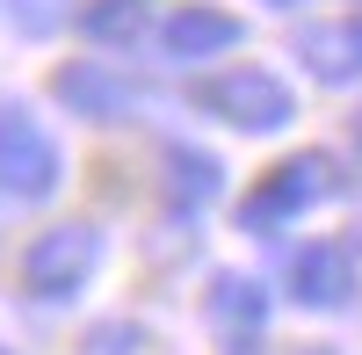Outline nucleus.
<instances>
[{
	"mask_svg": "<svg viewBox=\"0 0 362 355\" xmlns=\"http://www.w3.org/2000/svg\"><path fill=\"white\" fill-rule=\"evenodd\" d=\"M203 109H225L232 124H247V131H276L290 116V87L276 73H261V66H239V73L203 87Z\"/></svg>",
	"mask_w": 362,
	"mask_h": 355,
	"instance_id": "3",
	"label": "nucleus"
},
{
	"mask_svg": "<svg viewBox=\"0 0 362 355\" xmlns=\"http://www.w3.org/2000/svg\"><path fill=\"white\" fill-rule=\"evenodd\" d=\"M0 355H8V348H0Z\"/></svg>",
	"mask_w": 362,
	"mask_h": 355,
	"instance_id": "10",
	"label": "nucleus"
},
{
	"mask_svg": "<svg viewBox=\"0 0 362 355\" xmlns=\"http://www.w3.org/2000/svg\"><path fill=\"white\" fill-rule=\"evenodd\" d=\"M297 283H312L305 298H319V305H334V298H341V254H326V247H312L305 261H297Z\"/></svg>",
	"mask_w": 362,
	"mask_h": 355,
	"instance_id": "8",
	"label": "nucleus"
},
{
	"mask_svg": "<svg viewBox=\"0 0 362 355\" xmlns=\"http://www.w3.org/2000/svg\"><path fill=\"white\" fill-rule=\"evenodd\" d=\"M167 51L174 58H210V51H225V44H239V22L232 15H218V8H181L167 29Z\"/></svg>",
	"mask_w": 362,
	"mask_h": 355,
	"instance_id": "5",
	"label": "nucleus"
},
{
	"mask_svg": "<svg viewBox=\"0 0 362 355\" xmlns=\"http://www.w3.org/2000/svg\"><path fill=\"white\" fill-rule=\"evenodd\" d=\"M174 189L203 203L210 189H218V160H203V153H174Z\"/></svg>",
	"mask_w": 362,
	"mask_h": 355,
	"instance_id": "9",
	"label": "nucleus"
},
{
	"mask_svg": "<svg viewBox=\"0 0 362 355\" xmlns=\"http://www.w3.org/2000/svg\"><path fill=\"white\" fill-rule=\"evenodd\" d=\"M95 254H102V240L87 225H58V232H44V240L22 254V276H29L37 298H66V290L95 269Z\"/></svg>",
	"mask_w": 362,
	"mask_h": 355,
	"instance_id": "2",
	"label": "nucleus"
},
{
	"mask_svg": "<svg viewBox=\"0 0 362 355\" xmlns=\"http://www.w3.org/2000/svg\"><path fill=\"white\" fill-rule=\"evenodd\" d=\"M305 51H312V66H319L326 80H348V73L362 66V58H348V51H362V37H348V29H312Z\"/></svg>",
	"mask_w": 362,
	"mask_h": 355,
	"instance_id": "7",
	"label": "nucleus"
},
{
	"mask_svg": "<svg viewBox=\"0 0 362 355\" xmlns=\"http://www.w3.org/2000/svg\"><path fill=\"white\" fill-rule=\"evenodd\" d=\"M58 95H66L80 116H124L138 102L131 80H116L109 66H66V73H58Z\"/></svg>",
	"mask_w": 362,
	"mask_h": 355,
	"instance_id": "4",
	"label": "nucleus"
},
{
	"mask_svg": "<svg viewBox=\"0 0 362 355\" xmlns=\"http://www.w3.org/2000/svg\"><path fill=\"white\" fill-rule=\"evenodd\" d=\"M319 174H326L319 160H290L276 182L254 196V218H283V211H297V203H312V196H319Z\"/></svg>",
	"mask_w": 362,
	"mask_h": 355,
	"instance_id": "6",
	"label": "nucleus"
},
{
	"mask_svg": "<svg viewBox=\"0 0 362 355\" xmlns=\"http://www.w3.org/2000/svg\"><path fill=\"white\" fill-rule=\"evenodd\" d=\"M0 189L22 196V203L58 189V145L44 138L37 116H22V109H0Z\"/></svg>",
	"mask_w": 362,
	"mask_h": 355,
	"instance_id": "1",
	"label": "nucleus"
}]
</instances>
